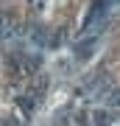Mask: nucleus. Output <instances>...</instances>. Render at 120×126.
I'll return each mask as SVG.
<instances>
[{
	"label": "nucleus",
	"instance_id": "nucleus-2",
	"mask_svg": "<svg viewBox=\"0 0 120 126\" xmlns=\"http://www.w3.org/2000/svg\"><path fill=\"white\" fill-rule=\"evenodd\" d=\"M9 42H11V36L0 34V84L9 81V79L42 73V56L28 53L22 48H11ZM0 126H28V118L20 115V112L0 109Z\"/></svg>",
	"mask_w": 120,
	"mask_h": 126
},
{
	"label": "nucleus",
	"instance_id": "nucleus-1",
	"mask_svg": "<svg viewBox=\"0 0 120 126\" xmlns=\"http://www.w3.org/2000/svg\"><path fill=\"white\" fill-rule=\"evenodd\" d=\"M50 3L53 0H0V34L11 36V39H28L42 50V23ZM87 6H89V17L81 36H87L101 23L109 0H87Z\"/></svg>",
	"mask_w": 120,
	"mask_h": 126
}]
</instances>
